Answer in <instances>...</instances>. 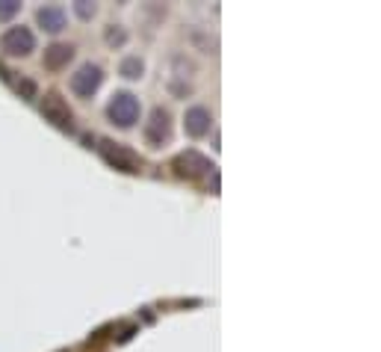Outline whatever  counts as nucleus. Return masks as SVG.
Returning <instances> with one entry per match:
<instances>
[{
  "label": "nucleus",
  "instance_id": "1",
  "mask_svg": "<svg viewBox=\"0 0 381 352\" xmlns=\"http://www.w3.org/2000/svg\"><path fill=\"white\" fill-rule=\"evenodd\" d=\"M106 116L118 127H133L139 118V98L133 92H115L110 107H106Z\"/></svg>",
  "mask_w": 381,
  "mask_h": 352
},
{
  "label": "nucleus",
  "instance_id": "2",
  "mask_svg": "<svg viewBox=\"0 0 381 352\" xmlns=\"http://www.w3.org/2000/svg\"><path fill=\"white\" fill-rule=\"evenodd\" d=\"M101 154H104V160L110 163V166H115V169H122V172H139L142 169V157H139L136 151H130V148H124V146H118V142H101Z\"/></svg>",
  "mask_w": 381,
  "mask_h": 352
},
{
  "label": "nucleus",
  "instance_id": "3",
  "mask_svg": "<svg viewBox=\"0 0 381 352\" xmlns=\"http://www.w3.org/2000/svg\"><path fill=\"white\" fill-rule=\"evenodd\" d=\"M0 51L9 53V57H27L30 51H36V36L27 27H9L0 36Z\"/></svg>",
  "mask_w": 381,
  "mask_h": 352
},
{
  "label": "nucleus",
  "instance_id": "4",
  "mask_svg": "<svg viewBox=\"0 0 381 352\" xmlns=\"http://www.w3.org/2000/svg\"><path fill=\"white\" fill-rule=\"evenodd\" d=\"M41 116H45L50 125H57L62 130H71L74 113H71V107L65 104V98L59 92H48L45 95V101H41Z\"/></svg>",
  "mask_w": 381,
  "mask_h": 352
},
{
  "label": "nucleus",
  "instance_id": "5",
  "mask_svg": "<svg viewBox=\"0 0 381 352\" xmlns=\"http://www.w3.org/2000/svg\"><path fill=\"white\" fill-rule=\"evenodd\" d=\"M171 169H175L180 178H201V175H207L216 166L198 151H183V154H178V157L171 160Z\"/></svg>",
  "mask_w": 381,
  "mask_h": 352
},
{
  "label": "nucleus",
  "instance_id": "6",
  "mask_svg": "<svg viewBox=\"0 0 381 352\" xmlns=\"http://www.w3.org/2000/svg\"><path fill=\"white\" fill-rule=\"evenodd\" d=\"M101 80H104L101 69L92 65V62H86V65H80V69L71 74V92L80 95V98H92L97 92V86H101Z\"/></svg>",
  "mask_w": 381,
  "mask_h": 352
},
{
  "label": "nucleus",
  "instance_id": "7",
  "mask_svg": "<svg viewBox=\"0 0 381 352\" xmlns=\"http://www.w3.org/2000/svg\"><path fill=\"white\" fill-rule=\"evenodd\" d=\"M171 137V125H169V113L162 107H154L151 109V118L145 125V139L151 146H162V142H169Z\"/></svg>",
  "mask_w": 381,
  "mask_h": 352
},
{
  "label": "nucleus",
  "instance_id": "8",
  "mask_svg": "<svg viewBox=\"0 0 381 352\" xmlns=\"http://www.w3.org/2000/svg\"><path fill=\"white\" fill-rule=\"evenodd\" d=\"M213 127V113L207 107H189L187 113H183V130H187L189 137H207Z\"/></svg>",
  "mask_w": 381,
  "mask_h": 352
},
{
  "label": "nucleus",
  "instance_id": "9",
  "mask_svg": "<svg viewBox=\"0 0 381 352\" xmlns=\"http://www.w3.org/2000/svg\"><path fill=\"white\" fill-rule=\"evenodd\" d=\"M36 18H39V24L45 27L48 33L65 30V9L62 6H41L39 12H36Z\"/></svg>",
  "mask_w": 381,
  "mask_h": 352
},
{
  "label": "nucleus",
  "instance_id": "10",
  "mask_svg": "<svg viewBox=\"0 0 381 352\" xmlns=\"http://www.w3.org/2000/svg\"><path fill=\"white\" fill-rule=\"evenodd\" d=\"M71 57H74V48L71 45H50L45 51V65L57 71V69H62V65H68Z\"/></svg>",
  "mask_w": 381,
  "mask_h": 352
},
{
  "label": "nucleus",
  "instance_id": "11",
  "mask_svg": "<svg viewBox=\"0 0 381 352\" xmlns=\"http://www.w3.org/2000/svg\"><path fill=\"white\" fill-rule=\"evenodd\" d=\"M142 60L139 57H127V60H122V65H118V71H122L127 80H136V77H142Z\"/></svg>",
  "mask_w": 381,
  "mask_h": 352
},
{
  "label": "nucleus",
  "instance_id": "12",
  "mask_svg": "<svg viewBox=\"0 0 381 352\" xmlns=\"http://www.w3.org/2000/svg\"><path fill=\"white\" fill-rule=\"evenodd\" d=\"M21 9L18 0H0V21H9Z\"/></svg>",
  "mask_w": 381,
  "mask_h": 352
},
{
  "label": "nucleus",
  "instance_id": "13",
  "mask_svg": "<svg viewBox=\"0 0 381 352\" xmlns=\"http://www.w3.org/2000/svg\"><path fill=\"white\" fill-rule=\"evenodd\" d=\"M74 12H77L83 21H89L95 15V3H89V0H77V3H74Z\"/></svg>",
  "mask_w": 381,
  "mask_h": 352
},
{
  "label": "nucleus",
  "instance_id": "14",
  "mask_svg": "<svg viewBox=\"0 0 381 352\" xmlns=\"http://www.w3.org/2000/svg\"><path fill=\"white\" fill-rule=\"evenodd\" d=\"M18 92L24 95V98H36V83H32V80H21L18 83Z\"/></svg>",
  "mask_w": 381,
  "mask_h": 352
},
{
  "label": "nucleus",
  "instance_id": "15",
  "mask_svg": "<svg viewBox=\"0 0 381 352\" xmlns=\"http://www.w3.org/2000/svg\"><path fill=\"white\" fill-rule=\"evenodd\" d=\"M106 39L115 42V45H122V42H124V33H122V30H110V33H106Z\"/></svg>",
  "mask_w": 381,
  "mask_h": 352
}]
</instances>
